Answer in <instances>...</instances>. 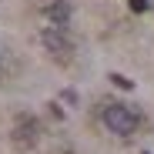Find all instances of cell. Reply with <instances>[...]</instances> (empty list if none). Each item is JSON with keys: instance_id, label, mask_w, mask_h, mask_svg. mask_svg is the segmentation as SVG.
<instances>
[{"instance_id": "1", "label": "cell", "mask_w": 154, "mask_h": 154, "mask_svg": "<svg viewBox=\"0 0 154 154\" xmlns=\"http://www.w3.org/2000/svg\"><path fill=\"white\" fill-rule=\"evenodd\" d=\"M104 124H107L111 134H117V137H131V134L137 131L141 117H137L134 107H127V104H107V107H104Z\"/></svg>"}, {"instance_id": "2", "label": "cell", "mask_w": 154, "mask_h": 154, "mask_svg": "<svg viewBox=\"0 0 154 154\" xmlns=\"http://www.w3.org/2000/svg\"><path fill=\"white\" fill-rule=\"evenodd\" d=\"M40 44H44L57 60H67V57L74 54V44H70V37L64 34V27H44V30H40Z\"/></svg>"}, {"instance_id": "3", "label": "cell", "mask_w": 154, "mask_h": 154, "mask_svg": "<svg viewBox=\"0 0 154 154\" xmlns=\"http://www.w3.org/2000/svg\"><path fill=\"white\" fill-rule=\"evenodd\" d=\"M40 141V124H37V117H30V114H20L17 117V124H14V144L17 147H34Z\"/></svg>"}, {"instance_id": "4", "label": "cell", "mask_w": 154, "mask_h": 154, "mask_svg": "<svg viewBox=\"0 0 154 154\" xmlns=\"http://www.w3.org/2000/svg\"><path fill=\"white\" fill-rule=\"evenodd\" d=\"M44 14L54 20V27H64V23L70 20V4L67 0H50V4L44 7Z\"/></svg>"}, {"instance_id": "5", "label": "cell", "mask_w": 154, "mask_h": 154, "mask_svg": "<svg viewBox=\"0 0 154 154\" xmlns=\"http://www.w3.org/2000/svg\"><path fill=\"white\" fill-rule=\"evenodd\" d=\"M111 84H117V87H124V91H131V87H134V81H127L124 74H111Z\"/></svg>"}, {"instance_id": "6", "label": "cell", "mask_w": 154, "mask_h": 154, "mask_svg": "<svg viewBox=\"0 0 154 154\" xmlns=\"http://www.w3.org/2000/svg\"><path fill=\"white\" fill-rule=\"evenodd\" d=\"M147 7H151V4H147V0H131V10H134V14H144Z\"/></svg>"}, {"instance_id": "7", "label": "cell", "mask_w": 154, "mask_h": 154, "mask_svg": "<svg viewBox=\"0 0 154 154\" xmlns=\"http://www.w3.org/2000/svg\"><path fill=\"white\" fill-rule=\"evenodd\" d=\"M67 154H74V151H67Z\"/></svg>"}, {"instance_id": "8", "label": "cell", "mask_w": 154, "mask_h": 154, "mask_svg": "<svg viewBox=\"0 0 154 154\" xmlns=\"http://www.w3.org/2000/svg\"><path fill=\"white\" fill-rule=\"evenodd\" d=\"M144 154H147V151H144Z\"/></svg>"}]
</instances>
